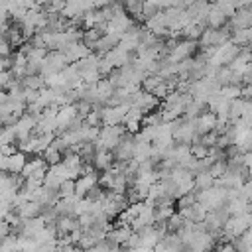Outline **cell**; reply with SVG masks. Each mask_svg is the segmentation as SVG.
Returning a JSON list of instances; mask_svg holds the SVG:
<instances>
[{"label": "cell", "mask_w": 252, "mask_h": 252, "mask_svg": "<svg viewBox=\"0 0 252 252\" xmlns=\"http://www.w3.org/2000/svg\"><path fill=\"white\" fill-rule=\"evenodd\" d=\"M238 49L240 47H236L230 39L228 41H224L222 45H219V47H215L213 49V53L207 57V65H213V67H224V65H228L234 57H236V53H238Z\"/></svg>", "instance_id": "cell-4"}, {"label": "cell", "mask_w": 252, "mask_h": 252, "mask_svg": "<svg viewBox=\"0 0 252 252\" xmlns=\"http://www.w3.org/2000/svg\"><path fill=\"white\" fill-rule=\"evenodd\" d=\"M114 163V158H112V152L108 150H94L93 154V159H91V165L94 171H104V169H110V165Z\"/></svg>", "instance_id": "cell-20"}, {"label": "cell", "mask_w": 252, "mask_h": 252, "mask_svg": "<svg viewBox=\"0 0 252 252\" xmlns=\"http://www.w3.org/2000/svg\"><path fill=\"white\" fill-rule=\"evenodd\" d=\"M94 185H98V175L94 171L85 173V175H79L75 179V195L77 197H85Z\"/></svg>", "instance_id": "cell-14"}, {"label": "cell", "mask_w": 252, "mask_h": 252, "mask_svg": "<svg viewBox=\"0 0 252 252\" xmlns=\"http://www.w3.org/2000/svg\"><path fill=\"white\" fill-rule=\"evenodd\" d=\"M12 81H14V77L10 71H0V91H6Z\"/></svg>", "instance_id": "cell-42"}, {"label": "cell", "mask_w": 252, "mask_h": 252, "mask_svg": "<svg viewBox=\"0 0 252 252\" xmlns=\"http://www.w3.org/2000/svg\"><path fill=\"white\" fill-rule=\"evenodd\" d=\"M215 124H217V116L209 110L201 112L197 118H195V130H197V136H203L207 132H213L215 130Z\"/></svg>", "instance_id": "cell-19"}, {"label": "cell", "mask_w": 252, "mask_h": 252, "mask_svg": "<svg viewBox=\"0 0 252 252\" xmlns=\"http://www.w3.org/2000/svg\"><path fill=\"white\" fill-rule=\"evenodd\" d=\"M32 201L39 203L43 209H45V207H53V205L59 201V193H57V189H49V187H43V185H41V187L33 193Z\"/></svg>", "instance_id": "cell-15"}, {"label": "cell", "mask_w": 252, "mask_h": 252, "mask_svg": "<svg viewBox=\"0 0 252 252\" xmlns=\"http://www.w3.org/2000/svg\"><path fill=\"white\" fill-rule=\"evenodd\" d=\"M134 154V134H124L120 138V142L116 144V148L112 150V158L114 161H130Z\"/></svg>", "instance_id": "cell-9"}, {"label": "cell", "mask_w": 252, "mask_h": 252, "mask_svg": "<svg viewBox=\"0 0 252 252\" xmlns=\"http://www.w3.org/2000/svg\"><path fill=\"white\" fill-rule=\"evenodd\" d=\"M118 45V37H114V35H108V33H102L98 39H96V43L93 45V49L91 51H94L96 55H104L106 51H110L112 47H116Z\"/></svg>", "instance_id": "cell-25"}, {"label": "cell", "mask_w": 252, "mask_h": 252, "mask_svg": "<svg viewBox=\"0 0 252 252\" xmlns=\"http://www.w3.org/2000/svg\"><path fill=\"white\" fill-rule=\"evenodd\" d=\"M158 104H159V100L154 96V94H150V93H146V91H136L132 96H130V100H128V106H134V108H138L142 114H148V112H152L154 108H158Z\"/></svg>", "instance_id": "cell-7"}, {"label": "cell", "mask_w": 252, "mask_h": 252, "mask_svg": "<svg viewBox=\"0 0 252 252\" xmlns=\"http://www.w3.org/2000/svg\"><path fill=\"white\" fill-rule=\"evenodd\" d=\"M112 2H116V0H94V2H93V6L98 10V8H104V6L112 4Z\"/></svg>", "instance_id": "cell-45"}, {"label": "cell", "mask_w": 252, "mask_h": 252, "mask_svg": "<svg viewBox=\"0 0 252 252\" xmlns=\"http://www.w3.org/2000/svg\"><path fill=\"white\" fill-rule=\"evenodd\" d=\"M79 228H81V226H79L77 217L61 215V217H57V220H55V230H57V234H71V232H75V230H79Z\"/></svg>", "instance_id": "cell-22"}, {"label": "cell", "mask_w": 252, "mask_h": 252, "mask_svg": "<svg viewBox=\"0 0 252 252\" xmlns=\"http://www.w3.org/2000/svg\"><path fill=\"white\" fill-rule=\"evenodd\" d=\"M67 65H69V61H67L63 51H47L41 65H39V75L45 77V75H51V73H59Z\"/></svg>", "instance_id": "cell-6"}, {"label": "cell", "mask_w": 252, "mask_h": 252, "mask_svg": "<svg viewBox=\"0 0 252 252\" xmlns=\"http://www.w3.org/2000/svg\"><path fill=\"white\" fill-rule=\"evenodd\" d=\"M83 122H85L87 126H96V128H98V124H100V108L93 106V110L83 118Z\"/></svg>", "instance_id": "cell-39"}, {"label": "cell", "mask_w": 252, "mask_h": 252, "mask_svg": "<svg viewBox=\"0 0 252 252\" xmlns=\"http://www.w3.org/2000/svg\"><path fill=\"white\" fill-rule=\"evenodd\" d=\"M33 2H35V4H37V6H45V4H47V2H49V0H33Z\"/></svg>", "instance_id": "cell-48"}, {"label": "cell", "mask_w": 252, "mask_h": 252, "mask_svg": "<svg viewBox=\"0 0 252 252\" xmlns=\"http://www.w3.org/2000/svg\"><path fill=\"white\" fill-rule=\"evenodd\" d=\"M185 220H189V222H203L205 220V215H207V209L201 205V203H193V205H189V207H183V209H179L177 211Z\"/></svg>", "instance_id": "cell-16"}, {"label": "cell", "mask_w": 252, "mask_h": 252, "mask_svg": "<svg viewBox=\"0 0 252 252\" xmlns=\"http://www.w3.org/2000/svg\"><path fill=\"white\" fill-rule=\"evenodd\" d=\"M195 199H197V203H201L207 211L224 207L226 201H228V197H226V189H224V187H219V185H213V187H209V189L195 191Z\"/></svg>", "instance_id": "cell-2"}, {"label": "cell", "mask_w": 252, "mask_h": 252, "mask_svg": "<svg viewBox=\"0 0 252 252\" xmlns=\"http://www.w3.org/2000/svg\"><path fill=\"white\" fill-rule=\"evenodd\" d=\"M250 228V215H240V217H228L220 228L219 234H222L220 238H224V242H230L232 238L240 236L244 230Z\"/></svg>", "instance_id": "cell-3"}, {"label": "cell", "mask_w": 252, "mask_h": 252, "mask_svg": "<svg viewBox=\"0 0 252 252\" xmlns=\"http://www.w3.org/2000/svg\"><path fill=\"white\" fill-rule=\"evenodd\" d=\"M8 28H10V24L6 20H0V35H4L8 32Z\"/></svg>", "instance_id": "cell-46"}, {"label": "cell", "mask_w": 252, "mask_h": 252, "mask_svg": "<svg viewBox=\"0 0 252 252\" xmlns=\"http://www.w3.org/2000/svg\"><path fill=\"white\" fill-rule=\"evenodd\" d=\"M39 156L43 158V161H45L47 165H53V163H59V161H61V158H63V156H61V154H59V152H57V150H55L53 146H49L47 150H43V152H41Z\"/></svg>", "instance_id": "cell-35"}, {"label": "cell", "mask_w": 252, "mask_h": 252, "mask_svg": "<svg viewBox=\"0 0 252 252\" xmlns=\"http://www.w3.org/2000/svg\"><path fill=\"white\" fill-rule=\"evenodd\" d=\"M130 234H132L130 224H116V226H110L108 228L104 240H108L110 244H116V246H124Z\"/></svg>", "instance_id": "cell-12"}, {"label": "cell", "mask_w": 252, "mask_h": 252, "mask_svg": "<svg viewBox=\"0 0 252 252\" xmlns=\"http://www.w3.org/2000/svg\"><path fill=\"white\" fill-rule=\"evenodd\" d=\"M55 252H63V250H61V248H59V246H57V250H55Z\"/></svg>", "instance_id": "cell-49"}, {"label": "cell", "mask_w": 252, "mask_h": 252, "mask_svg": "<svg viewBox=\"0 0 252 252\" xmlns=\"http://www.w3.org/2000/svg\"><path fill=\"white\" fill-rule=\"evenodd\" d=\"M226 167H228V165H226V159H219V161H213L207 171H209L215 179H219V177H222V175L226 173Z\"/></svg>", "instance_id": "cell-37"}, {"label": "cell", "mask_w": 252, "mask_h": 252, "mask_svg": "<svg viewBox=\"0 0 252 252\" xmlns=\"http://www.w3.org/2000/svg\"><path fill=\"white\" fill-rule=\"evenodd\" d=\"M183 224H185V219H183L179 213H173V215L165 220V228H167V232H177Z\"/></svg>", "instance_id": "cell-36"}, {"label": "cell", "mask_w": 252, "mask_h": 252, "mask_svg": "<svg viewBox=\"0 0 252 252\" xmlns=\"http://www.w3.org/2000/svg\"><path fill=\"white\" fill-rule=\"evenodd\" d=\"M55 250H57V238L45 240V242H35V252H55Z\"/></svg>", "instance_id": "cell-40"}, {"label": "cell", "mask_w": 252, "mask_h": 252, "mask_svg": "<svg viewBox=\"0 0 252 252\" xmlns=\"http://www.w3.org/2000/svg\"><path fill=\"white\" fill-rule=\"evenodd\" d=\"M207 110V106H205V102H199V100H195V98H191L189 102H187V106H185V112H183V116L185 118H191V120H195L201 112H205Z\"/></svg>", "instance_id": "cell-33"}, {"label": "cell", "mask_w": 252, "mask_h": 252, "mask_svg": "<svg viewBox=\"0 0 252 252\" xmlns=\"http://www.w3.org/2000/svg\"><path fill=\"white\" fill-rule=\"evenodd\" d=\"M230 41L236 45V47H248L250 39H252V28H246V30H230Z\"/></svg>", "instance_id": "cell-28"}, {"label": "cell", "mask_w": 252, "mask_h": 252, "mask_svg": "<svg viewBox=\"0 0 252 252\" xmlns=\"http://www.w3.org/2000/svg\"><path fill=\"white\" fill-rule=\"evenodd\" d=\"M57 193H59V199H65V197L75 195V181H73V179H65V181L59 185Z\"/></svg>", "instance_id": "cell-38"}, {"label": "cell", "mask_w": 252, "mask_h": 252, "mask_svg": "<svg viewBox=\"0 0 252 252\" xmlns=\"http://www.w3.org/2000/svg\"><path fill=\"white\" fill-rule=\"evenodd\" d=\"M63 53H65V57H67L69 63H77V61L85 59L89 53H93V51H91L83 41H75V43L67 45V47L63 49Z\"/></svg>", "instance_id": "cell-18"}, {"label": "cell", "mask_w": 252, "mask_h": 252, "mask_svg": "<svg viewBox=\"0 0 252 252\" xmlns=\"http://www.w3.org/2000/svg\"><path fill=\"white\" fill-rule=\"evenodd\" d=\"M228 20L222 16V12L215 6V4H209V10H207V16H205V28H211V30H219L226 24Z\"/></svg>", "instance_id": "cell-21"}, {"label": "cell", "mask_w": 252, "mask_h": 252, "mask_svg": "<svg viewBox=\"0 0 252 252\" xmlns=\"http://www.w3.org/2000/svg\"><path fill=\"white\" fill-rule=\"evenodd\" d=\"M20 83L24 85V89H32V91H41L45 87L43 83V77L37 73V75H26L20 79Z\"/></svg>", "instance_id": "cell-32"}, {"label": "cell", "mask_w": 252, "mask_h": 252, "mask_svg": "<svg viewBox=\"0 0 252 252\" xmlns=\"http://www.w3.org/2000/svg\"><path fill=\"white\" fill-rule=\"evenodd\" d=\"M110 65H112V69H120V67H126V65H130L132 63V53H128V51H124V49H120V47H112L110 51H106L104 55H102Z\"/></svg>", "instance_id": "cell-11"}, {"label": "cell", "mask_w": 252, "mask_h": 252, "mask_svg": "<svg viewBox=\"0 0 252 252\" xmlns=\"http://www.w3.org/2000/svg\"><path fill=\"white\" fill-rule=\"evenodd\" d=\"M197 51V41H191V39H177L171 47H169V51H167V55L163 57L167 63H179V61H183V59H189V57H193V53Z\"/></svg>", "instance_id": "cell-5"}, {"label": "cell", "mask_w": 252, "mask_h": 252, "mask_svg": "<svg viewBox=\"0 0 252 252\" xmlns=\"http://www.w3.org/2000/svg\"><path fill=\"white\" fill-rule=\"evenodd\" d=\"M215 248H217V252H236L230 242H222L220 246H215Z\"/></svg>", "instance_id": "cell-44"}, {"label": "cell", "mask_w": 252, "mask_h": 252, "mask_svg": "<svg viewBox=\"0 0 252 252\" xmlns=\"http://www.w3.org/2000/svg\"><path fill=\"white\" fill-rule=\"evenodd\" d=\"M116 47L128 51V53H134V51L140 47V28L136 26V28L128 30L126 33H122L120 39H118V45H116Z\"/></svg>", "instance_id": "cell-13"}, {"label": "cell", "mask_w": 252, "mask_h": 252, "mask_svg": "<svg viewBox=\"0 0 252 252\" xmlns=\"http://www.w3.org/2000/svg\"><path fill=\"white\" fill-rule=\"evenodd\" d=\"M10 53H12V47H10L8 39L4 35H0V57H10Z\"/></svg>", "instance_id": "cell-43"}, {"label": "cell", "mask_w": 252, "mask_h": 252, "mask_svg": "<svg viewBox=\"0 0 252 252\" xmlns=\"http://www.w3.org/2000/svg\"><path fill=\"white\" fill-rule=\"evenodd\" d=\"M100 35H102V33H100L96 28H91V30H85V32H83V37H81V41H83V43H85L89 49H93V45L96 43V39H98Z\"/></svg>", "instance_id": "cell-34"}, {"label": "cell", "mask_w": 252, "mask_h": 252, "mask_svg": "<svg viewBox=\"0 0 252 252\" xmlns=\"http://www.w3.org/2000/svg\"><path fill=\"white\" fill-rule=\"evenodd\" d=\"M230 244L234 246V250H236V252H250V246H252V234H250V228H248V230H244L240 236L232 238V240H230Z\"/></svg>", "instance_id": "cell-30"}, {"label": "cell", "mask_w": 252, "mask_h": 252, "mask_svg": "<svg viewBox=\"0 0 252 252\" xmlns=\"http://www.w3.org/2000/svg\"><path fill=\"white\" fill-rule=\"evenodd\" d=\"M0 171H6V156L0 154Z\"/></svg>", "instance_id": "cell-47"}, {"label": "cell", "mask_w": 252, "mask_h": 252, "mask_svg": "<svg viewBox=\"0 0 252 252\" xmlns=\"http://www.w3.org/2000/svg\"><path fill=\"white\" fill-rule=\"evenodd\" d=\"M41 211H43V207H41L39 203H35V201H28V203H24L22 207L16 209V213H18V217H20L22 220H26V219H35V217L41 215Z\"/></svg>", "instance_id": "cell-27"}, {"label": "cell", "mask_w": 252, "mask_h": 252, "mask_svg": "<svg viewBox=\"0 0 252 252\" xmlns=\"http://www.w3.org/2000/svg\"><path fill=\"white\" fill-rule=\"evenodd\" d=\"M215 185V177L209 173V171H201V173H195L193 175V189L195 191H201V189H209Z\"/></svg>", "instance_id": "cell-29"}, {"label": "cell", "mask_w": 252, "mask_h": 252, "mask_svg": "<svg viewBox=\"0 0 252 252\" xmlns=\"http://www.w3.org/2000/svg\"><path fill=\"white\" fill-rule=\"evenodd\" d=\"M124 134H126V132H124V126H120V124H114V126H100V128H98V136H96V140L93 142V146H94V150H108V152H112Z\"/></svg>", "instance_id": "cell-1"}, {"label": "cell", "mask_w": 252, "mask_h": 252, "mask_svg": "<svg viewBox=\"0 0 252 252\" xmlns=\"http://www.w3.org/2000/svg\"><path fill=\"white\" fill-rule=\"evenodd\" d=\"M26 161H28L26 154H22L20 150H16L14 154H10V156L6 158V171H8V173H20V171L24 169Z\"/></svg>", "instance_id": "cell-23"}, {"label": "cell", "mask_w": 252, "mask_h": 252, "mask_svg": "<svg viewBox=\"0 0 252 252\" xmlns=\"http://www.w3.org/2000/svg\"><path fill=\"white\" fill-rule=\"evenodd\" d=\"M150 156H152V144L150 142H144V140H138L134 136V154H132V159L140 163V161L150 159Z\"/></svg>", "instance_id": "cell-26"}, {"label": "cell", "mask_w": 252, "mask_h": 252, "mask_svg": "<svg viewBox=\"0 0 252 252\" xmlns=\"http://www.w3.org/2000/svg\"><path fill=\"white\" fill-rule=\"evenodd\" d=\"M128 110V104L118 106H100V124L102 126H114L124 120V114Z\"/></svg>", "instance_id": "cell-8"}, {"label": "cell", "mask_w": 252, "mask_h": 252, "mask_svg": "<svg viewBox=\"0 0 252 252\" xmlns=\"http://www.w3.org/2000/svg\"><path fill=\"white\" fill-rule=\"evenodd\" d=\"M224 207H226V211H228V215H230V217L250 215V201H244V199H240V197L226 201V205H224Z\"/></svg>", "instance_id": "cell-24"}, {"label": "cell", "mask_w": 252, "mask_h": 252, "mask_svg": "<svg viewBox=\"0 0 252 252\" xmlns=\"http://www.w3.org/2000/svg\"><path fill=\"white\" fill-rule=\"evenodd\" d=\"M47 171V163L43 161V158H32L26 161L24 169L20 171V175L26 179V177H32V179H37V181H43V175Z\"/></svg>", "instance_id": "cell-10"}, {"label": "cell", "mask_w": 252, "mask_h": 252, "mask_svg": "<svg viewBox=\"0 0 252 252\" xmlns=\"http://www.w3.org/2000/svg\"><path fill=\"white\" fill-rule=\"evenodd\" d=\"M4 37L8 39V43H10V47H20L22 43H26V39H24V35H22V30H20V26L16 24V26H10L8 28V32L4 33Z\"/></svg>", "instance_id": "cell-31"}, {"label": "cell", "mask_w": 252, "mask_h": 252, "mask_svg": "<svg viewBox=\"0 0 252 252\" xmlns=\"http://www.w3.org/2000/svg\"><path fill=\"white\" fill-rule=\"evenodd\" d=\"M252 26V12L250 8H236L230 18V30H246Z\"/></svg>", "instance_id": "cell-17"}, {"label": "cell", "mask_w": 252, "mask_h": 252, "mask_svg": "<svg viewBox=\"0 0 252 252\" xmlns=\"http://www.w3.org/2000/svg\"><path fill=\"white\" fill-rule=\"evenodd\" d=\"M197 199H195V191H189V193H185V195H181L175 203H177V207L179 209H183V207H189V205H193Z\"/></svg>", "instance_id": "cell-41"}]
</instances>
